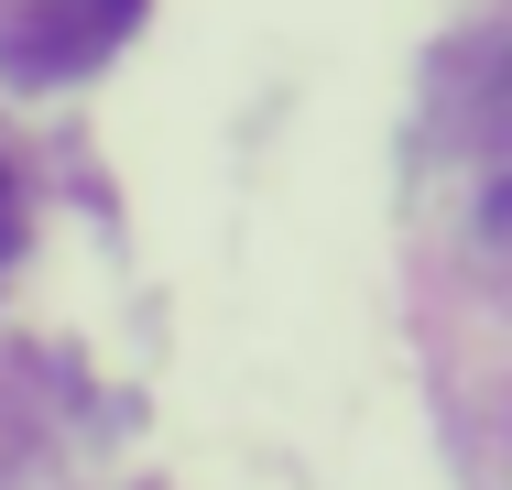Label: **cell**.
Returning <instances> with one entry per match:
<instances>
[{
    "label": "cell",
    "instance_id": "1",
    "mask_svg": "<svg viewBox=\"0 0 512 490\" xmlns=\"http://www.w3.org/2000/svg\"><path fill=\"white\" fill-rule=\"evenodd\" d=\"M131 11H142V0H44L33 22H66V33H55V77H66V66H88V55H109Z\"/></svg>",
    "mask_w": 512,
    "mask_h": 490
},
{
    "label": "cell",
    "instance_id": "2",
    "mask_svg": "<svg viewBox=\"0 0 512 490\" xmlns=\"http://www.w3.org/2000/svg\"><path fill=\"white\" fill-rule=\"evenodd\" d=\"M11 240H22V186H11V164H0V262H11Z\"/></svg>",
    "mask_w": 512,
    "mask_h": 490
}]
</instances>
